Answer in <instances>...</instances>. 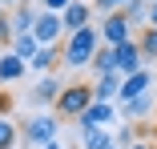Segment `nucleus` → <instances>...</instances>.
<instances>
[{
    "label": "nucleus",
    "instance_id": "1",
    "mask_svg": "<svg viewBox=\"0 0 157 149\" xmlns=\"http://www.w3.org/2000/svg\"><path fill=\"white\" fill-rule=\"evenodd\" d=\"M97 52H101V32H97V28H81V32L65 36V52H60V61H65L69 69H85V65H93Z\"/></svg>",
    "mask_w": 157,
    "mask_h": 149
},
{
    "label": "nucleus",
    "instance_id": "2",
    "mask_svg": "<svg viewBox=\"0 0 157 149\" xmlns=\"http://www.w3.org/2000/svg\"><path fill=\"white\" fill-rule=\"evenodd\" d=\"M89 105H93V89L89 85H69L60 93V101H56V113L60 117H81Z\"/></svg>",
    "mask_w": 157,
    "mask_h": 149
},
{
    "label": "nucleus",
    "instance_id": "3",
    "mask_svg": "<svg viewBox=\"0 0 157 149\" xmlns=\"http://www.w3.org/2000/svg\"><path fill=\"white\" fill-rule=\"evenodd\" d=\"M101 40H105L109 48H121L125 40H133V24H129V16H125V12L105 16V20H101Z\"/></svg>",
    "mask_w": 157,
    "mask_h": 149
},
{
    "label": "nucleus",
    "instance_id": "4",
    "mask_svg": "<svg viewBox=\"0 0 157 149\" xmlns=\"http://www.w3.org/2000/svg\"><path fill=\"white\" fill-rule=\"evenodd\" d=\"M33 36H36V44L40 48H48V44H56L60 36H65V20H60L56 12H36V24H33Z\"/></svg>",
    "mask_w": 157,
    "mask_h": 149
},
{
    "label": "nucleus",
    "instance_id": "5",
    "mask_svg": "<svg viewBox=\"0 0 157 149\" xmlns=\"http://www.w3.org/2000/svg\"><path fill=\"white\" fill-rule=\"evenodd\" d=\"M24 137L33 141L36 149H44V145H52V141H56V117H48V113H36L33 121L24 125Z\"/></svg>",
    "mask_w": 157,
    "mask_h": 149
},
{
    "label": "nucleus",
    "instance_id": "6",
    "mask_svg": "<svg viewBox=\"0 0 157 149\" xmlns=\"http://www.w3.org/2000/svg\"><path fill=\"white\" fill-rule=\"evenodd\" d=\"M141 61H145V56H141V44H137V40H125V44L117 48V73H121V77L141 73V69H145Z\"/></svg>",
    "mask_w": 157,
    "mask_h": 149
},
{
    "label": "nucleus",
    "instance_id": "7",
    "mask_svg": "<svg viewBox=\"0 0 157 149\" xmlns=\"http://www.w3.org/2000/svg\"><path fill=\"white\" fill-rule=\"evenodd\" d=\"M113 117H117V109L113 105H105V101H93L77 121H81V129H105V125H113Z\"/></svg>",
    "mask_w": 157,
    "mask_h": 149
},
{
    "label": "nucleus",
    "instance_id": "8",
    "mask_svg": "<svg viewBox=\"0 0 157 149\" xmlns=\"http://www.w3.org/2000/svg\"><path fill=\"white\" fill-rule=\"evenodd\" d=\"M89 16H93V8L85 4V0H73V4L60 12V20H65V36H73V32H81V28H89Z\"/></svg>",
    "mask_w": 157,
    "mask_h": 149
},
{
    "label": "nucleus",
    "instance_id": "9",
    "mask_svg": "<svg viewBox=\"0 0 157 149\" xmlns=\"http://www.w3.org/2000/svg\"><path fill=\"white\" fill-rule=\"evenodd\" d=\"M60 93H65L60 77H56V73H48V77H40V81H36L33 101H36V105H56V101H60Z\"/></svg>",
    "mask_w": 157,
    "mask_h": 149
},
{
    "label": "nucleus",
    "instance_id": "10",
    "mask_svg": "<svg viewBox=\"0 0 157 149\" xmlns=\"http://www.w3.org/2000/svg\"><path fill=\"white\" fill-rule=\"evenodd\" d=\"M24 73H28V65L20 61L12 48H4V52H0V85H12V81H20Z\"/></svg>",
    "mask_w": 157,
    "mask_h": 149
},
{
    "label": "nucleus",
    "instance_id": "11",
    "mask_svg": "<svg viewBox=\"0 0 157 149\" xmlns=\"http://www.w3.org/2000/svg\"><path fill=\"white\" fill-rule=\"evenodd\" d=\"M121 85H125V77L121 73H105V77H97V85H93V101H113V97H121Z\"/></svg>",
    "mask_w": 157,
    "mask_h": 149
},
{
    "label": "nucleus",
    "instance_id": "12",
    "mask_svg": "<svg viewBox=\"0 0 157 149\" xmlns=\"http://www.w3.org/2000/svg\"><path fill=\"white\" fill-rule=\"evenodd\" d=\"M149 85H153V77H149L145 69L133 73V77H125V85H121V101H137V97H145Z\"/></svg>",
    "mask_w": 157,
    "mask_h": 149
},
{
    "label": "nucleus",
    "instance_id": "13",
    "mask_svg": "<svg viewBox=\"0 0 157 149\" xmlns=\"http://www.w3.org/2000/svg\"><path fill=\"white\" fill-rule=\"evenodd\" d=\"M8 20H12V36H24V32H33V24H36V8L33 4H20Z\"/></svg>",
    "mask_w": 157,
    "mask_h": 149
},
{
    "label": "nucleus",
    "instance_id": "14",
    "mask_svg": "<svg viewBox=\"0 0 157 149\" xmlns=\"http://www.w3.org/2000/svg\"><path fill=\"white\" fill-rule=\"evenodd\" d=\"M56 61H60V52H56V48L48 44V48H36V56H33V61H28V69H33V73H44V77H48Z\"/></svg>",
    "mask_w": 157,
    "mask_h": 149
},
{
    "label": "nucleus",
    "instance_id": "15",
    "mask_svg": "<svg viewBox=\"0 0 157 149\" xmlns=\"http://www.w3.org/2000/svg\"><path fill=\"white\" fill-rule=\"evenodd\" d=\"M36 48H40V44H36V36H33V32H24V36H12V52L20 56L24 65H28V61L36 56Z\"/></svg>",
    "mask_w": 157,
    "mask_h": 149
},
{
    "label": "nucleus",
    "instance_id": "16",
    "mask_svg": "<svg viewBox=\"0 0 157 149\" xmlns=\"http://www.w3.org/2000/svg\"><path fill=\"white\" fill-rule=\"evenodd\" d=\"M93 69H97V77H105V73H117V48L101 44V52L93 56Z\"/></svg>",
    "mask_w": 157,
    "mask_h": 149
},
{
    "label": "nucleus",
    "instance_id": "17",
    "mask_svg": "<svg viewBox=\"0 0 157 149\" xmlns=\"http://www.w3.org/2000/svg\"><path fill=\"white\" fill-rule=\"evenodd\" d=\"M81 145L85 149H109L113 137H109V129H81Z\"/></svg>",
    "mask_w": 157,
    "mask_h": 149
},
{
    "label": "nucleus",
    "instance_id": "18",
    "mask_svg": "<svg viewBox=\"0 0 157 149\" xmlns=\"http://www.w3.org/2000/svg\"><path fill=\"white\" fill-rule=\"evenodd\" d=\"M149 4H153V0H129V4H125L121 12L129 16V24L137 28V24H145V20H149Z\"/></svg>",
    "mask_w": 157,
    "mask_h": 149
},
{
    "label": "nucleus",
    "instance_id": "19",
    "mask_svg": "<svg viewBox=\"0 0 157 149\" xmlns=\"http://www.w3.org/2000/svg\"><path fill=\"white\" fill-rule=\"evenodd\" d=\"M141 56H145V61H157V28L149 24V28H141Z\"/></svg>",
    "mask_w": 157,
    "mask_h": 149
},
{
    "label": "nucleus",
    "instance_id": "20",
    "mask_svg": "<svg viewBox=\"0 0 157 149\" xmlns=\"http://www.w3.org/2000/svg\"><path fill=\"white\" fill-rule=\"evenodd\" d=\"M149 109H153V97H149V93H145V97H137V101H125V105H121V113L129 117V121H133V117H145Z\"/></svg>",
    "mask_w": 157,
    "mask_h": 149
},
{
    "label": "nucleus",
    "instance_id": "21",
    "mask_svg": "<svg viewBox=\"0 0 157 149\" xmlns=\"http://www.w3.org/2000/svg\"><path fill=\"white\" fill-rule=\"evenodd\" d=\"M16 125L8 121V117H0V149H16Z\"/></svg>",
    "mask_w": 157,
    "mask_h": 149
},
{
    "label": "nucleus",
    "instance_id": "22",
    "mask_svg": "<svg viewBox=\"0 0 157 149\" xmlns=\"http://www.w3.org/2000/svg\"><path fill=\"white\" fill-rule=\"evenodd\" d=\"M125 4H129V0H97V8H101L105 16H113V12H121Z\"/></svg>",
    "mask_w": 157,
    "mask_h": 149
},
{
    "label": "nucleus",
    "instance_id": "23",
    "mask_svg": "<svg viewBox=\"0 0 157 149\" xmlns=\"http://www.w3.org/2000/svg\"><path fill=\"white\" fill-rule=\"evenodd\" d=\"M69 4H73V0H40V8H44V12H56V16L65 12Z\"/></svg>",
    "mask_w": 157,
    "mask_h": 149
},
{
    "label": "nucleus",
    "instance_id": "24",
    "mask_svg": "<svg viewBox=\"0 0 157 149\" xmlns=\"http://www.w3.org/2000/svg\"><path fill=\"white\" fill-rule=\"evenodd\" d=\"M8 105H12V101H8L4 93H0V117H8Z\"/></svg>",
    "mask_w": 157,
    "mask_h": 149
},
{
    "label": "nucleus",
    "instance_id": "25",
    "mask_svg": "<svg viewBox=\"0 0 157 149\" xmlns=\"http://www.w3.org/2000/svg\"><path fill=\"white\" fill-rule=\"evenodd\" d=\"M149 24L157 28V0H153V4H149Z\"/></svg>",
    "mask_w": 157,
    "mask_h": 149
},
{
    "label": "nucleus",
    "instance_id": "26",
    "mask_svg": "<svg viewBox=\"0 0 157 149\" xmlns=\"http://www.w3.org/2000/svg\"><path fill=\"white\" fill-rule=\"evenodd\" d=\"M0 4H4V8H20V0H0Z\"/></svg>",
    "mask_w": 157,
    "mask_h": 149
},
{
    "label": "nucleus",
    "instance_id": "27",
    "mask_svg": "<svg viewBox=\"0 0 157 149\" xmlns=\"http://www.w3.org/2000/svg\"><path fill=\"white\" fill-rule=\"evenodd\" d=\"M133 149H149V145H145V141H137V145H133Z\"/></svg>",
    "mask_w": 157,
    "mask_h": 149
},
{
    "label": "nucleus",
    "instance_id": "28",
    "mask_svg": "<svg viewBox=\"0 0 157 149\" xmlns=\"http://www.w3.org/2000/svg\"><path fill=\"white\" fill-rule=\"evenodd\" d=\"M44 149H60V145H56V141H52V145H44Z\"/></svg>",
    "mask_w": 157,
    "mask_h": 149
},
{
    "label": "nucleus",
    "instance_id": "29",
    "mask_svg": "<svg viewBox=\"0 0 157 149\" xmlns=\"http://www.w3.org/2000/svg\"><path fill=\"white\" fill-rule=\"evenodd\" d=\"M0 16H4V4H0Z\"/></svg>",
    "mask_w": 157,
    "mask_h": 149
},
{
    "label": "nucleus",
    "instance_id": "30",
    "mask_svg": "<svg viewBox=\"0 0 157 149\" xmlns=\"http://www.w3.org/2000/svg\"><path fill=\"white\" fill-rule=\"evenodd\" d=\"M109 149H117V145H109Z\"/></svg>",
    "mask_w": 157,
    "mask_h": 149
}]
</instances>
